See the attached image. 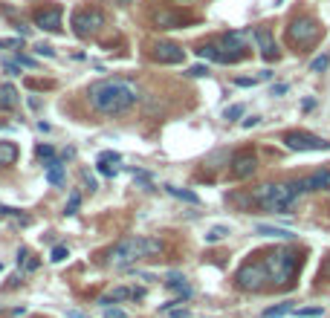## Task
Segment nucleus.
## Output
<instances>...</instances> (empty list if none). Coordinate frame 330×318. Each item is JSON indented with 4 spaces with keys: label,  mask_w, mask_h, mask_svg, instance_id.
Listing matches in <instances>:
<instances>
[{
    "label": "nucleus",
    "mask_w": 330,
    "mask_h": 318,
    "mask_svg": "<svg viewBox=\"0 0 330 318\" xmlns=\"http://www.w3.org/2000/svg\"><path fill=\"white\" fill-rule=\"evenodd\" d=\"M298 252L287 246H278V249H270L267 252V258H264V269H267V278H270L275 286H284V283H290L295 278V272H298Z\"/></svg>",
    "instance_id": "7ed1b4c3"
},
{
    "label": "nucleus",
    "mask_w": 330,
    "mask_h": 318,
    "mask_svg": "<svg viewBox=\"0 0 330 318\" xmlns=\"http://www.w3.org/2000/svg\"><path fill=\"white\" fill-rule=\"evenodd\" d=\"M15 29H18L21 35H29V26H26V24H15Z\"/></svg>",
    "instance_id": "3c124183"
},
{
    "label": "nucleus",
    "mask_w": 330,
    "mask_h": 318,
    "mask_svg": "<svg viewBox=\"0 0 330 318\" xmlns=\"http://www.w3.org/2000/svg\"><path fill=\"white\" fill-rule=\"evenodd\" d=\"M3 70L9 72V75H21V64H18V61H6V64H3Z\"/></svg>",
    "instance_id": "c9c22d12"
},
{
    "label": "nucleus",
    "mask_w": 330,
    "mask_h": 318,
    "mask_svg": "<svg viewBox=\"0 0 330 318\" xmlns=\"http://www.w3.org/2000/svg\"><path fill=\"white\" fill-rule=\"evenodd\" d=\"M0 272H3V263H0Z\"/></svg>",
    "instance_id": "864d4df0"
},
{
    "label": "nucleus",
    "mask_w": 330,
    "mask_h": 318,
    "mask_svg": "<svg viewBox=\"0 0 330 318\" xmlns=\"http://www.w3.org/2000/svg\"><path fill=\"white\" fill-rule=\"evenodd\" d=\"M235 84H237V87H255V84H258V78H240V75H237Z\"/></svg>",
    "instance_id": "4c0bfd02"
},
{
    "label": "nucleus",
    "mask_w": 330,
    "mask_h": 318,
    "mask_svg": "<svg viewBox=\"0 0 330 318\" xmlns=\"http://www.w3.org/2000/svg\"><path fill=\"white\" fill-rule=\"evenodd\" d=\"M6 214H18V208H9V205L0 202V217H6Z\"/></svg>",
    "instance_id": "c03bdc74"
},
{
    "label": "nucleus",
    "mask_w": 330,
    "mask_h": 318,
    "mask_svg": "<svg viewBox=\"0 0 330 318\" xmlns=\"http://www.w3.org/2000/svg\"><path fill=\"white\" fill-rule=\"evenodd\" d=\"M287 93V84H275V87H272V95H284Z\"/></svg>",
    "instance_id": "37998d69"
},
{
    "label": "nucleus",
    "mask_w": 330,
    "mask_h": 318,
    "mask_svg": "<svg viewBox=\"0 0 330 318\" xmlns=\"http://www.w3.org/2000/svg\"><path fill=\"white\" fill-rule=\"evenodd\" d=\"M330 64V55L327 52H321V55H316V58L310 61V72H324Z\"/></svg>",
    "instance_id": "393cba45"
},
{
    "label": "nucleus",
    "mask_w": 330,
    "mask_h": 318,
    "mask_svg": "<svg viewBox=\"0 0 330 318\" xmlns=\"http://www.w3.org/2000/svg\"><path fill=\"white\" fill-rule=\"evenodd\" d=\"M128 298H133V289H128V286H116L113 292L102 295V298H99V304L110 306V304H119V301H128Z\"/></svg>",
    "instance_id": "a211bd4d"
},
{
    "label": "nucleus",
    "mask_w": 330,
    "mask_h": 318,
    "mask_svg": "<svg viewBox=\"0 0 330 318\" xmlns=\"http://www.w3.org/2000/svg\"><path fill=\"white\" fill-rule=\"evenodd\" d=\"M304 188L307 191H330V171L327 168H318L310 177H304Z\"/></svg>",
    "instance_id": "2eb2a0df"
},
{
    "label": "nucleus",
    "mask_w": 330,
    "mask_h": 318,
    "mask_svg": "<svg viewBox=\"0 0 330 318\" xmlns=\"http://www.w3.org/2000/svg\"><path fill=\"white\" fill-rule=\"evenodd\" d=\"M240 116H243V104H232V107H226V110H223L226 122H237Z\"/></svg>",
    "instance_id": "c85d7f7f"
},
{
    "label": "nucleus",
    "mask_w": 330,
    "mask_h": 318,
    "mask_svg": "<svg viewBox=\"0 0 330 318\" xmlns=\"http://www.w3.org/2000/svg\"><path fill=\"white\" fill-rule=\"evenodd\" d=\"M35 156L47 162V159H52V156H55V148H52V145H38V148H35Z\"/></svg>",
    "instance_id": "c756f323"
},
{
    "label": "nucleus",
    "mask_w": 330,
    "mask_h": 318,
    "mask_svg": "<svg viewBox=\"0 0 330 318\" xmlns=\"http://www.w3.org/2000/svg\"><path fill=\"white\" fill-rule=\"evenodd\" d=\"M258 171V156H255V151H240L232 156V177L235 179H246L252 177Z\"/></svg>",
    "instance_id": "9d476101"
},
{
    "label": "nucleus",
    "mask_w": 330,
    "mask_h": 318,
    "mask_svg": "<svg viewBox=\"0 0 330 318\" xmlns=\"http://www.w3.org/2000/svg\"><path fill=\"white\" fill-rule=\"evenodd\" d=\"M18 159V145L9 139H0V165H12Z\"/></svg>",
    "instance_id": "412c9836"
},
{
    "label": "nucleus",
    "mask_w": 330,
    "mask_h": 318,
    "mask_svg": "<svg viewBox=\"0 0 330 318\" xmlns=\"http://www.w3.org/2000/svg\"><path fill=\"white\" fill-rule=\"evenodd\" d=\"M267 281H270L267 269H264V263H258V260H249V263H243L235 272V286L243 289V292H258V289H264Z\"/></svg>",
    "instance_id": "20e7f679"
},
{
    "label": "nucleus",
    "mask_w": 330,
    "mask_h": 318,
    "mask_svg": "<svg viewBox=\"0 0 330 318\" xmlns=\"http://www.w3.org/2000/svg\"><path fill=\"white\" fill-rule=\"evenodd\" d=\"M35 52L44 55V58H52V55H55V49L49 47V44H35Z\"/></svg>",
    "instance_id": "72a5a7b5"
},
{
    "label": "nucleus",
    "mask_w": 330,
    "mask_h": 318,
    "mask_svg": "<svg viewBox=\"0 0 330 318\" xmlns=\"http://www.w3.org/2000/svg\"><path fill=\"white\" fill-rule=\"evenodd\" d=\"M18 283H21V275H12V278H9V289H15Z\"/></svg>",
    "instance_id": "603ef678"
},
{
    "label": "nucleus",
    "mask_w": 330,
    "mask_h": 318,
    "mask_svg": "<svg viewBox=\"0 0 330 318\" xmlns=\"http://www.w3.org/2000/svg\"><path fill=\"white\" fill-rule=\"evenodd\" d=\"M78 205H81V194H78V191H72L70 200H67V205H64V214H67V217H72V214L78 211Z\"/></svg>",
    "instance_id": "a878e982"
},
{
    "label": "nucleus",
    "mask_w": 330,
    "mask_h": 318,
    "mask_svg": "<svg viewBox=\"0 0 330 318\" xmlns=\"http://www.w3.org/2000/svg\"><path fill=\"white\" fill-rule=\"evenodd\" d=\"M162 252V240L156 237H142V235H133V237H122L119 243L107 249V266L113 269H125V266H133L136 260L142 258H153Z\"/></svg>",
    "instance_id": "f03ea898"
},
{
    "label": "nucleus",
    "mask_w": 330,
    "mask_h": 318,
    "mask_svg": "<svg viewBox=\"0 0 330 318\" xmlns=\"http://www.w3.org/2000/svg\"><path fill=\"white\" fill-rule=\"evenodd\" d=\"M35 26H41L44 32H58L61 29V9L52 6V9H41L35 15Z\"/></svg>",
    "instance_id": "f8f14e48"
},
{
    "label": "nucleus",
    "mask_w": 330,
    "mask_h": 318,
    "mask_svg": "<svg viewBox=\"0 0 330 318\" xmlns=\"http://www.w3.org/2000/svg\"><path fill=\"white\" fill-rule=\"evenodd\" d=\"M151 58L156 61V64H183L186 49L180 47V44H171V41H159V44H153Z\"/></svg>",
    "instance_id": "1a4fd4ad"
},
{
    "label": "nucleus",
    "mask_w": 330,
    "mask_h": 318,
    "mask_svg": "<svg viewBox=\"0 0 330 318\" xmlns=\"http://www.w3.org/2000/svg\"><path fill=\"white\" fill-rule=\"evenodd\" d=\"M99 174H105V177H116V162H105V159H99Z\"/></svg>",
    "instance_id": "7c9ffc66"
},
{
    "label": "nucleus",
    "mask_w": 330,
    "mask_h": 318,
    "mask_svg": "<svg viewBox=\"0 0 330 318\" xmlns=\"http://www.w3.org/2000/svg\"><path fill=\"white\" fill-rule=\"evenodd\" d=\"M87 101L96 113L119 116V113H128L139 101V87L125 78H102L87 87Z\"/></svg>",
    "instance_id": "f257e3e1"
},
{
    "label": "nucleus",
    "mask_w": 330,
    "mask_h": 318,
    "mask_svg": "<svg viewBox=\"0 0 330 318\" xmlns=\"http://www.w3.org/2000/svg\"><path fill=\"white\" fill-rule=\"evenodd\" d=\"M9 315H15V318H24V315H26V306H12V309H9Z\"/></svg>",
    "instance_id": "ea45409f"
},
{
    "label": "nucleus",
    "mask_w": 330,
    "mask_h": 318,
    "mask_svg": "<svg viewBox=\"0 0 330 318\" xmlns=\"http://www.w3.org/2000/svg\"><path fill=\"white\" fill-rule=\"evenodd\" d=\"M18 104H21V95L15 84H0V110H15Z\"/></svg>",
    "instance_id": "dca6fc26"
},
{
    "label": "nucleus",
    "mask_w": 330,
    "mask_h": 318,
    "mask_svg": "<svg viewBox=\"0 0 330 318\" xmlns=\"http://www.w3.org/2000/svg\"><path fill=\"white\" fill-rule=\"evenodd\" d=\"M67 318H90V315H84V312H78V309H67Z\"/></svg>",
    "instance_id": "09e8293b"
},
{
    "label": "nucleus",
    "mask_w": 330,
    "mask_h": 318,
    "mask_svg": "<svg viewBox=\"0 0 330 318\" xmlns=\"http://www.w3.org/2000/svg\"><path fill=\"white\" fill-rule=\"evenodd\" d=\"M24 266H26V269H29V272H35L38 266H41V260H38V258H32V260H26Z\"/></svg>",
    "instance_id": "79ce46f5"
},
{
    "label": "nucleus",
    "mask_w": 330,
    "mask_h": 318,
    "mask_svg": "<svg viewBox=\"0 0 330 318\" xmlns=\"http://www.w3.org/2000/svg\"><path fill=\"white\" fill-rule=\"evenodd\" d=\"M290 309H293V304L284 301V304H275V306H270V309H264V315L261 318H278V315H287Z\"/></svg>",
    "instance_id": "5701e85b"
},
{
    "label": "nucleus",
    "mask_w": 330,
    "mask_h": 318,
    "mask_svg": "<svg viewBox=\"0 0 330 318\" xmlns=\"http://www.w3.org/2000/svg\"><path fill=\"white\" fill-rule=\"evenodd\" d=\"M26 260H29V249L21 246V249H18V266H24Z\"/></svg>",
    "instance_id": "58836bf2"
},
{
    "label": "nucleus",
    "mask_w": 330,
    "mask_h": 318,
    "mask_svg": "<svg viewBox=\"0 0 330 318\" xmlns=\"http://www.w3.org/2000/svg\"><path fill=\"white\" fill-rule=\"evenodd\" d=\"M194 52H197L200 58H206V61H214V64H235V61L223 52L220 44H203V47H197Z\"/></svg>",
    "instance_id": "4468645a"
},
{
    "label": "nucleus",
    "mask_w": 330,
    "mask_h": 318,
    "mask_svg": "<svg viewBox=\"0 0 330 318\" xmlns=\"http://www.w3.org/2000/svg\"><path fill=\"white\" fill-rule=\"evenodd\" d=\"M258 81H272V70H264V72H258Z\"/></svg>",
    "instance_id": "de8ad7c7"
},
{
    "label": "nucleus",
    "mask_w": 330,
    "mask_h": 318,
    "mask_svg": "<svg viewBox=\"0 0 330 318\" xmlns=\"http://www.w3.org/2000/svg\"><path fill=\"white\" fill-rule=\"evenodd\" d=\"M226 235H229V226H212L209 235H206V243H217V240H223Z\"/></svg>",
    "instance_id": "b1692460"
},
{
    "label": "nucleus",
    "mask_w": 330,
    "mask_h": 318,
    "mask_svg": "<svg viewBox=\"0 0 330 318\" xmlns=\"http://www.w3.org/2000/svg\"><path fill=\"white\" fill-rule=\"evenodd\" d=\"M261 122V116H249L246 122H243V128H255V125H258Z\"/></svg>",
    "instance_id": "49530a36"
},
{
    "label": "nucleus",
    "mask_w": 330,
    "mask_h": 318,
    "mask_svg": "<svg viewBox=\"0 0 330 318\" xmlns=\"http://www.w3.org/2000/svg\"><path fill=\"white\" fill-rule=\"evenodd\" d=\"M105 318H128V312H125V309H116V306H107Z\"/></svg>",
    "instance_id": "f704fd0d"
},
{
    "label": "nucleus",
    "mask_w": 330,
    "mask_h": 318,
    "mask_svg": "<svg viewBox=\"0 0 330 318\" xmlns=\"http://www.w3.org/2000/svg\"><path fill=\"white\" fill-rule=\"evenodd\" d=\"M189 75H191V78H206V75H209V67H203V64L189 67Z\"/></svg>",
    "instance_id": "2f4dec72"
},
{
    "label": "nucleus",
    "mask_w": 330,
    "mask_h": 318,
    "mask_svg": "<svg viewBox=\"0 0 330 318\" xmlns=\"http://www.w3.org/2000/svg\"><path fill=\"white\" fill-rule=\"evenodd\" d=\"M284 145L290 151H330V142L316 136V133H307V130H287L284 133Z\"/></svg>",
    "instance_id": "0eeeda50"
},
{
    "label": "nucleus",
    "mask_w": 330,
    "mask_h": 318,
    "mask_svg": "<svg viewBox=\"0 0 330 318\" xmlns=\"http://www.w3.org/2000/svg\"><path fill=\"white\" fill-rule=\"evenodd\" d=\"M18 64H21V67H29V70H35L38 67V61L29 58V55H24V52H18Z\"/></svg>",
    "instance_id": "473e14b6"
},
{
    "label": "nucleus",
    "mask_w": 330,
    "mask_h": 318,
    "mask_svg": "<svg viewBox=\"0 0 330 318\" xmlns=\"http://www.w3.org/2000/svg\"><path fill=\"white\" fill-rule=\"evenodd\" d=\"M81 177H84V182H87V188H90V191H96V188H99V185H96V179L90 177V174H87V171H84Z\"/></svg>",
    "instance_id": "a19ab883"
},
{
    "label": "nucleus",
    "mask_w": 330,
    "mask_h": 318,
    "mask_svg": "<svg viewBox=\"0 0 330 318\" xmlns=\"http://www.w3.org/2000/svg\"><path fill=\"white\" fill-rule=\"evenodd\" d=\"M321 312H324V306H298V309H295L298 318H318Z\"/></svg>",
    "instance_id": "bb28decb"
},
{
    "label": "nucleus",
    "mask_w": 330,
    "mask_h": 318,
    "mask_svg": "<svg viewBox=\"0 0 330 318\" xmlns=\"http://www.w3.org/2000/svg\"><path fill=\"white\" fill-rule=\"evenodd\" d=\"M0 47H21V41H18V38H12V41H0Z\"/></svg>",
    "instance_id": "8fccbe9b"
},
{
    "label": "nucleus",
    "mask_w": 330,
    "mask_h": 318,
    "mask_svg": "<svg viewBox=\"0 0 330 318\" xmlns=\"http://www.w3.org/2000/svg\"><path fill=\"white\" fill-rule=\"evenodd\" d=\"M189 21L191 18L186 12H180V9H162V12L153 15V26L156 29H183Z\"/></svg>",
    "instance_id": "9b49d317"
},
{
    "label": "nucleus",
    "mask_w": 330,
    "mask_h": 318,
    "mask_svg": "<svg viewBox=\"0 0 330 318\" xmlns=\"http://www.w3.org/2000/svg\"><path fill=\"white\" fill-rule=\"evenodd\" d=\"M44 168H47V182L49 185H61V182H64V162H61V159L52 156V159L44 162Z\"/></svg>",
    "instance_id": "f3484780"
},
{
    "label": "nucleus",
    "mask_w": 330,
    "mask_h": 318,
    "mask_svg": "<svg viewBox=\"0 0 330 318\" xmlns=\"http://www.w3.org/2000/svg\"><path fill=\"white\" fill-rule=\"evenodd\" d=\"M67 258H70V249L67 246H52V252H49L52 263H61V260H67Z\"/></svg>",
    "instance_id": "cd10ccee"
},
{
    "label": "nucleus",
    "mask_w": 330,
    "mask_h": 318,
    "mask_svg": "<svg viewBox=\"0 0 330 318\" xmlns=\"http://www.w3.org/2000/svg\"><path fill=\"white\" fill-rule=\"evenodd\" d=\"M220 47H223V52H226L232 61H243V58H246V32H237V29H229V32H223V38H220Z\"/></svg>",
    "instance_id": "6e6552de"
},
{
    "label": "nucleus",
    "mask_w": 330,
    "mask_h": 318,
    "mask_svg": "<svg viewBox=\"0 0 330 318\" xmlns=\"http://www.w3.org/2000/svg\"><path fill=\"white\" fill-rule=\"evenodd\" d=\"M165 191L171 194V197H177V200H186L191 205H200V197L194 194V191H186V188H177V185H165Z\"/></svg>",
    "instance_id": "4be33fe9"
},
{
    "label": "nucleus",
    "mask_w": 330,
    "mask_h": 318,
    "mask_svg": "<svg viewBox=\"0 0 330 318\" xmlns=\"http://www.w3.org/2000/svg\"><path fill=\"white\" fill-rule=\"evenodd\" d=\"M318 35H321V29H318V24L313 18H295V21H290V26H287V41H290L293 47H307V44L316 41Z\"/></svg>",
    "instance_id": "423d86ee"
},
{
    "label": "nucleus",
    "mask_w": 330,
    "mask_h": 318,
    "mask_svg": "<svg viewBox=\"0 0 330 318\" xmlns=\"http://www.w3.org/2000/svg\"><path fill=\"white\" fill-rule=\"evenodd\" d=\"M165 286H168V289H177L183 298H189V295H191V286L186 283V278H183L180 272H171V275H168V281H165Z\"/></svg>",
    "instance_id": "aec40b11"
},
{
    "label": "nucleus",
    "mask_w": 330,
    "mask_h": 318,
    "mask_svg": "<svg viewBox=\"0 0 330 318\" xmlns=\"http://www.w3.org/2000/svg\"><path fill=\"white\" fill-rule=\"evenodd\" d=\"M105 26V12L102 9H78V12H72V32L78 38H90L96 35L99 29Z\"/></svg>",
    "instance_id": "39448f33"
},
{
    "label": "nucleus",
    "mask_w": 330,
    "mask_h": 318,
    "mask_svg": "<svg viewBox=\"0 0 330 318\" xmlns=\"http://www.w3.org/2000/svg\"><path fill=\"white\" fill-rule=\"evenodd\" d=\"M99 159H105V162H119L122 156H119L116 151H105V153H99Z\"/></svg>",
    "instance_id": "e433bc0d"
},
{
    "label": "nucleus",
    "mask_w": 330,
    "mask_h": 318,
    "mask_svg": "<svg viewBox=\"0 0 330 318\" xmlns=\"http://www.w3.org/2000/svg\"><path fill=\"white\" fill-rule=\"evenodd\" d=\"M255 38H258L261 55H264L267 61H278V58H281V52H278V47H275V41H272V32H270V29H258V32H255Z\"/></svg>",
    "instance_id": "ddd939ff"
},
{
    "label": "nucleus",
    "mask_w": 330,
    "mask_h": 318,
    "mask_svg": "<svg viewBox=\"0 0 330 318\" xmlns=\"http://www.w3.org/2000/svg\"><path fill=\"white\" fill-rule=\"evenodd\" d=\"M255 235H261V237H278V240H293V232L278 229V226H267V223L255 226Z\"/></svg>",
    "instance_id": "6ab92c4d"
},
{
    "label": "nucleus",
    "mask_w": 330,
    "mask_h": 318,
    "mask_svg": "<svg viewBox=\"0 0 330 318\" xmlns=\"http://www.w3.org/2000/svg\"><path fill=\"white\" fill-rule=\"evenodd\" d=\"M313 107H316V98H304L301 101V110H313Z\"/></svg>",
    "instance_id": "a18cd8bd"
}]
</instances>
